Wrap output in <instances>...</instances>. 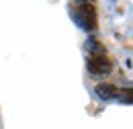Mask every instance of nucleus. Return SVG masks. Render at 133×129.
Instances as JSON below:
<instances>
[{"label":"nucleus","instance_id":"obj_1","mask_svg":"<svg viewBox=\"0 0 133 129\" xmlns=\"http://www.w3.org/2000/svg\"><path fill=\"white\" fill-rule=\"evenodd\" d=\"M74 18H76V23L86 29V31H94L96 29V23H98V18H96V8L92 6V4H80V6H76L74 8Z\"/></svg>","mask_w":133,"mask_h":129},{"label":"nucleus","instance_id":"obj_5","mask_svg":"<svg viewBox=\"0 0 133 129\" xmlns=\"http://www.w3.org/2000/svg\"><path fill=\"white\" fill-rule=\"evenodd\" d=\"M78 2H82V4H92V0H78Z\"/></svg>","mask_w":133,"mask_h":129},{"label":"nucleus","instance_id":"obj_3","mask_svg":"<svg viewBox=\"0 0 133 129\" xmlns=\"http://www.w3.org/2000/svg\"><path fill=\"white\" fill-rule=\"evenodd\" d=\"M94 92H96V96L102 98V100H113V98L119 96V88H117L115 84H109V82H100V84H96Z\"/></svg>","mask_w":133,"mask_h":129},{"label":"nucleus","instance_id":"obj_2","mask_svg":"<svg viewBox=\"0 0 133 129\" xmlns=\"http://www.w3.org/2000/svg\"><path fill=\"white\" fill-rule=\"evenodd\" d=\"M86 66H88L90 76H96V78L98 76H109L111 70H113V64H111L107 53H90Z\"/></svg>","mask_w":133,"mask_h":129},{"label":"nucleus","instance_id":"obj_4","mask_svg":"<svg viewBox=\"0 0 133 129\" xmlns=\"http://www.w3.org/2000/svg\"><path fill=\"white\" fill-rule=\"evenodd\" d=\"M123 100H125L127 105L131 102V90H129V88H127V92H125V98H123Z\"/></svg>","mask_w":133,"mask_h":129}]
</instances>
